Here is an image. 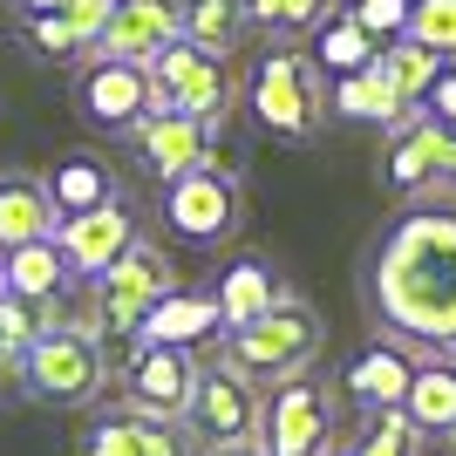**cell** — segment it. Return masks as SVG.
I'll return each instance as SVG.
<instances>
[{"label": "cell", "mask_w": 456, "mask_h": 456, "mask_svg": "<svg viewBox=\"0 0 456 456\" xmlns=\"http://www.w3.org/2000/svg\"><path fill=\"white\" fill-rule=\"evenodd\" d=\"M368 321L416 362H456V205H409L368 252Z\"/></svg>", "instance_id": "1"}, {"label": "cell", "mask_w": 456, "mask_h": 456, "mask_svg": "<svg viewBox=\"0 0 456 456\" xmlns=\"http://www.w3.org/2000/svg\"><path fill=\"white\" fill-rule=\"evenodd\" d=\"M218 354H225L232 368H246L259 388H273V381H293V375H306V368H321L327 321L300 300V293L280 286V300H273L266 314L225 327V347H218Z\"/></svg>", "instance_id": "2"}, {"label": "cell", "mask_w": 456, "mask_h": 456, "mask_svg": "<svg viewBox=\"0 0 456 456\" xmlns=\"http://www.w3.org/2000/svg\"><path fill=\"white\" fill-rule=\"evenodd\" d=\"M246 102L259 116V130L286 151H306V143H321L327 130V76L321 61L306 55V48H273L246 82Z\"/></svg>", "instance_id": "3"}, {"label": "cell", "mask_w": 456, "mask_h": 456, "mask_svg": "<svg viewBox=\"0 0 456 456\" xmlns=\"http://www.w3.org/2000/svg\"><path fill=\"white\" fill-rule=\"evenodd\" d=\"M143 76H151V110L191 116L205 136H225V123L239 116V95H246V82L232 76L225 55H205V48H191L184 35H177L164 55L143 61Z\"/></svg>", "instance_id": "4"}, {"label": "cell", "mask_w": 456, "mask_h": 456, "mask_svg": "<svg viewBox=\"0 0 456 456\" xmlns=\"http://www.w3.org/2000/svg\"><path fill=\"white\" fill-rule=\"evenodd\" d=\"M20 395L41 409H95L110 395V347L76 327H48L20 354Z\"/></svg>", "instance_id": "5"}, {"label": "cell", "mask_w": 456, "mask_h": 456, "mask_svg": "<svg viewBox=\"0 0 456 456\" xmlns=\"http://www.w3.org/2000/svg\"><path fill=\"white\" fill-rule=\"evenodd\" d=\"M89 286H95L89 306H95V321H102V347L130 341L136 327H143V314H151L164 293H177V259H171V246H164V232H136V246L123 252L110 273H95Z\"/></svg>", "instance_id": "6"}, {"label": "cell", "mask_w": 456, "mask_h": 456, "mask_svg": "<svg viewBox=\"0 0 456 456\" xmlns=\"http://www.w3.org/2000/svg\"><path fill=\"white\" fill-rule=\"evenodd\" d=\"M164 232H171L177 246H232L239 232H246V177L232 171V164H198V171L171 177L164 184Z\"/></svg>", "instance_id": "7"}, {"label": "cell", "mask_w": 456, "mask_h": 456, "mask_svg": "<svg viewBox=\"0 0 456 456\" xmlns=\"http://www.w3.org/2000/svg\"><path fill=\"white\" fill-rule=\"evenodd\" d=\"M341 395L321 381V368H306L293 381H273L266 402H259V450L266 456H321L327 443L341 436V422H334Z\"/></svg>", "instance_id": "8"}, {"label": "cell", "mask_w": 456, "mask_h": 456, "mask_svg": "<svg viewBox=\"0 0 456 456\" xmlns=\"http://www.w3.org/2000/svg\"><path fill=\"white\" fill-rule=\"evenodd\" d=\"M259 402L266 388L232 368L225 354H198V381H191V402H184V429L198 436V450H232V443H252L259 436Z\"/></svg>", "instance_id": "9"}, {"label": "cell", "mask_w": 456, "mask_h": 456, "mask_svg": "<svg viewBox=\"0 0 456 456\" xmlns=\"http://www.w3.org/2000/svg\"><path fill=\"white\" fill-rule=\"evenodd\" d=\"M136 232H143V218H136L130 198H102V205L69 211L55 225V252H61V266H69V280H95V273H110L136 246Z\"/></svg>", "instance_id": "10"}, {"label": "cell", "mask_w": 456, "mask_h": 456, "mask_svg": "<svg viewBox=\"0 0 456 456\" xmlns=\"http://www.w3.org/2000/svg\"><path fill=\"white\" fill-rule=\"evenodd\" d=\"M191 381H198V347H130L116 395L130 416H184Z\"/></svg>", "instance_id": "11"}, {"label": "cell", "mask_w": 456, "mask_h": 456, "mask_svg": "<svg viewBox=\"0 0 456 456\" xmlns=\"http://www.w3.org/2000/svg\"><path fill=\"white\" fill-rule=\"evenodd\" d=\"M76 110H82L89 130L123 136L136 116H151V76H143V61H102V55H89V69L76 76Z\"/></svg>", "instance_id": "12"}, {"label": "cell", "mask_w": 456, "mask_h": 456, "mask_svg": "<svg viewBox=\"0 0 456 456\" xmlns=\"http://www.w3.org/2000/svg\"><path fill=\"white\" fill-rule=\"evenodd\" d=\"M184 35V0H110V20L89 55L102 61H151Z\"/></svg>", "instance_id": "13"}, {"label": "cell", "mask_w": 456, "mask_h": 456, "mask_svg": "<svg viewBox=\"0 0 456 456\" xmlns=\"http://www.w3.org/2000/svg\"><path fill=\"white\" fill-rule=\"evenodd\" d=\"M130 151H136V164L157 177V184H171V177H184V171H198V164H211V143L218 136H205L191 116H177V110H151V116H136L130 130Z\"/></svg>", "instance_id": "14"}, {"label": "cell", "mask_w": 456, "mask_h": 456, "mask_svg": "<svg viewBox=\"0 0 456 456\" xmlns=\"http://www.w3.org/2000/svg\"><path fill=\"white\" fill-rule=\"evenodd\" d=\"M409 375H416V354H409V347H395V341H381V347H362V354L341 368V388H334V395H341L354 416L402 409V395H409Z\"/></svg>", "instance_id": "15"}, {"label": "cell", "mask_w": 456, "mask_h": 456, "mask_svg": "<svg viewBox=\"0 0 456 456\" xmlns=\"http://www.w3.org/2000/svg\"><path fill=\"white\" fill-rule=\"evenodd\" d=\"M225 334V321H218V300L211 293H164V300L143 314V327L130 334V347H205Z\"/></svg>", "instance_id": "16"}, {"label": "cell", "mask_w": 456, "mask_h": 456, "mask_svg": "<svg viewBox=\"0 0 456 456\" xmlns=\"http://www.w3.org/2000/svg\"><path fill=\"white\" fill-rule=\"evenodd\" d=\"M61 205L41 171H0V252L35 246V239H55Z\"/></svg>", "instance_id": "17"}, {"label": "cell", "mask_w": 456, "mask_h": 456, "mask_svg": "<svg viewBox=\"0 0 456 456\" xmlns=\"http://www.w3.org/2000/svg\"><path fill=\"white\" fill-rule=\"evenodd\" d=\"M102 20H110V0H69L55 14H28V48L48 61H76L95 48Z\"/></svg>", "instance_id": "18"}, {"label": "cell", "mask_w": 456, "mask_h": 456, "mask_svg": "<svg viewBox=\"0 0 456 456\" xmlns=\"http://www.w3.org/2000/svg\"><path fill=\"white\" fill-rule=\"evenodd\" d=\"M327 116H341V123H375V130L388 136L395 123H409L416 110H409V102L375 76V61H368V69H354V76L327 82Z\"/></svg>", "instance_id": "19"}, {"label": "cell", "mask_w": 456, "mask_h": 456, "mask_svg": "<svg viewBox=\"0 0 456 456\" xmlns=\"http://www.w3.org/2000/svg\"><path fill=\"white\" fill-rule=\"evenodd\" d=\"M402 416L416 422L429 443H450L456 436V362H443V354L416 362L409 395H402Z\"/></svg>", "instance_id": "20"}, {"label": "cell", "mask_w": 456, "mask_h": 456, "mask_svg": "<svg viewBox=\"0 0 456 456\" xmlns=\"http://www.w3.org/2000/svg\"><path fill=\"white\" fill-rule=\"evenodd\" d=\"M0 293H14V300H69V266H61L55 239H35V246H14L0 252Z\"/></svg>", "instance_id": "21"}, {"label": "cell", "mask_w": 456, "mask_h": 456, "mask_svg": "<svg viewBox=\"0 0 456 456\" xmlns=\"http://www.w3.org/2000/svg\"><path fill=\"white\" fill-rule=\"evenodd\" d=\"M211 300H218V321H225V327H239V321H252V314H266V306L280 300V273H273L266 259L239 252V259H232L225 273H218Z\"/></svg>", "instance_id": "22"}, {"label": "cell", "mask_w": 456, "mask_h": 456, "mask_svg": "<svg viewBox=\"0 0 456 456\" xmlns=\"http://www.w3.org/2000/svg\"><path fill=\"white\" fill-rule=\"evenodd\" d=\"M252 35L246 0H184V41L205 48V55H239V41Z\"/></svg>", "instance_id": "23"}, {"label": "cell", "mask_w": 456, "mask_h": 456, "mask_svg": "<svg viewBox=\"0 0 456 456\" xmlns=\"http://www.w3.org/2000/svg\"><path fill=\"white\" fill-rule=\"evenodd\" d=\"M436 69H443V61L429 55L422 41H409V35H395V41H381V48H375V76L388 82L409 110H422V95H429V82H436Z\"/></svg>", "instance_id": "24"}, {"label": "cell", "mask_w": 456, "mask_h": 456, "mask_svg": "<svg viewBox=\"0 0 456 456\" xmlns=\"http://www.w3.org/2000/svg\"><path fill=\"white\" fill-rule=\"evenodd\" d=\"M375 48L381 41H368L347 7H327V20L314 28V61H321V76H354V69L375 61Z\"/></svg>", "instance_id": "25"}, {"label": "cell", "mask_w": 456, "mask_h": 456, "mask_svg": "<svg viewBox=\"0 0 456 456\" xmlns=\"http://www.w3.org/2000/svg\"><path fill=\"white\" fill-rule=\"evenodd\" d=\"M341 450L347 456H429V436L402 409H375V416H362L354 436H341Z\"/></svg>", "instance_id": "26"}, {"label": "cell", "mask_w": 456, "mask_h": 456, "mask_svg": "<svg viewBox=\"0 0 456 456\" xmlns=\"http://www.w3.org/2000/svg\"><path fill=\"white\" fill-rule=\"evenodd\" d=\"M48 191H55L61 218H69V211H89V205H102V198H123V184H116V177L102 171L95 157H69V164H55Z\"/></svg>", "instance_id": "27"}, {"label": "cell", "mask_w": 456, "mask_h": 456, "mask_svg": "<svg viewBox=\"0 0 456 456\" xmlns=\"http://www.w3.org/2000/svg\"><path fill=\"white\" fill-rule=\"evenodd\" d=\"M327 7H341V0H246V20L273 28V35H314L327 20Z\"/></svg>", "instance_id": "28"}, {"label": "cell", "mask_w": 456, "mask_h": 456, "mask_svg": "<svg viewBox=\"0 0 456 456\" xmlns=\"http://www.w3.org/2000/svg\"><path fill=\"white\" fill-rule=\"evenodd\" d=\"M409 41H422L436 61H456V0H409Z\"/></svg>", "instance_id": "29"}, {"label": "cell", "mask_w": 456, "mask_h": 456, "mask_svg": "<svg viewBox=\"0 0 456 456\" xmlns=\"http://www.w3.org/2000/svg\"><path fill=\"white\" fill-rule=\"evenodd\" d=\"M82 456H143V422L130 409H116V416H95L82 429Z\"/></svg>", "instance_id": "30"}, {"label": "cell", "mask_w": 456, "mask_h": 456, "mask_svg": "<svg viewBox=\"0 0 456 456\" xmlns=\"http://www.w3.org/2000/svg\"><path fill=\"white\" fill-rule=\"evenodd\" d=\"M347 14H354V28H362L368 41H395L402 28H409V0H341Z\"/></svg>", "instance_id": "31"}, {"label": "cell", "mask_w": 456, "mask_h": 456, "mask_svg": "<svg viewBox=\"0 0 456 456\" xmlns=\"http://www.w3.org/2000/svg\"><path fill=\"white\" fill-rule=\"evenodd\" d=\"M422 116H436V123H450V130H456V61H443V69H436L429 95H422Z\"/></svg>", "instance_id": "32"}, {"label": "cell", "mask_w": 456, "mask_h": 456, "mask_svg": "<svg viewBox=\"0 0 456 456\" xmlns=\"http://www.w3.org/2000/svg\"><path fill=\"white\" fill-rule=\"evenodd\" d=\"M20 14H55V7H69V0H14Z\"/></svg>", "instance_id": "33"}, {"label": "cell", "mask_w": 456, "mask_h": 456, "mask_svg": "<svg viewBox=\"0 0 456 456\" xmlns=\"http://www.w3.org/2000/svg\"><path fill=\"white\" fill-rule=\"evenodd\" d=\"M205 456H266L259 443H232V450H205Z\"/></svg>", "instance_id": "34"}, {"label": "cell", "mask_w": 456, "mask_h": 456, "mask_svg": "<svg viewBox=\"0 0 456 456\" xmlns=\"http://www.w3.org/2000/svg\"><path fill=\"white\" fill-rule=\"evenodd\" d=\"M321 456H347V450H341V436H334V443H327V450H321Z\"/></svg>", "instance_id": "35"}, {"label": "cell", "mask_w": 456, "mask_h": 456, "mask_svg": "<svg viewBox=\"0 0 456 456\" xmlns=\"http://www.w3.org/2000/svg\"><path fill=\"white\" fill-rule=\"evenodd\" d=\"M450 456H456V436H450Z\"/></svg>", "instance_id": "36"}]
</instances>
